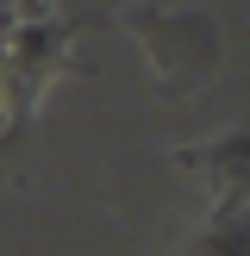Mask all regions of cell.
I'll list each match as a JSON object with an SVG mask.
<instances>
[{
    "mask_svg": "<svg viewBox=\"0 0 250 256\" xmlns=\"http://www.w3.org/2000/svg\"><path fill=\"white\" fill-rule=\"evenodd\" d=\"M188 162H219V188H225V206H232L238 194L250 188V132L244 138H225V144H212V150H188Z\"/></svg>",
    "mask_w": 250,
    "mask_h": 256,
    "instance_id": "obj_1",
    "label": "cell"
}]
</instances>
